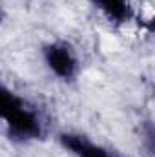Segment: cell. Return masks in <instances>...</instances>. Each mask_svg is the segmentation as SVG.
Here are the masks:
<instances>
[{"label": "cell", "mask_w": 155, "mask_h": 157, "mask_svg": "<svg viewBox=\"0 0 155 157\" xmlns=\"http://www.w3.org/2000/svg\"><path fill=\"white\" fill-rule=\"evenodd\" d=\"M0 124L7 139L18 144L42 141L47 132L42 112L4 82H0Z\"/></svg>", "instance_id": "cell-1"}, {"label": "cell", "mask_w": 155, "mask_h": 157, "mask_svg": "<svg viewBox=\"0 0 155 157\" xmlns=\"http://www.w3.org/2000/svg\"><path fill=\"white\" fill-rule=\"evenodd\" d=\"M47 71L62 82H73L80 75V59L75 48L66 40H51L40 49Z\"/></svg>", "instance_id": "cell-2"}, {"label": "cell", "mask_w": 155, "mask_h": 157, "mask_svg": "<svg viewBox=\"0 0 155 157\" xmlns=\"http://www.w3.org/2000/svg\"><path fill=\"white\" fill-rule=\"evenodd\" d=\"M59 144L73 157H122L113 150L91 141L80 132H62L59 133Z\"/></svg>", "instance_id": "cell-3"}, {"label": "cell", "mask_w": 155, "mask_h": 157, "mask_svg": "<svg viewBox=\"0 0 155 157\" xmlns=\"http://www.w3.org/2000/svg\"><path fill=\"white\" fill-rule=\"evenodd\" d=\"M91 6L113 26H126L137 18L133 0H89Z\"/></svg>", "instance_id": "cell-4"}]
</instances>
